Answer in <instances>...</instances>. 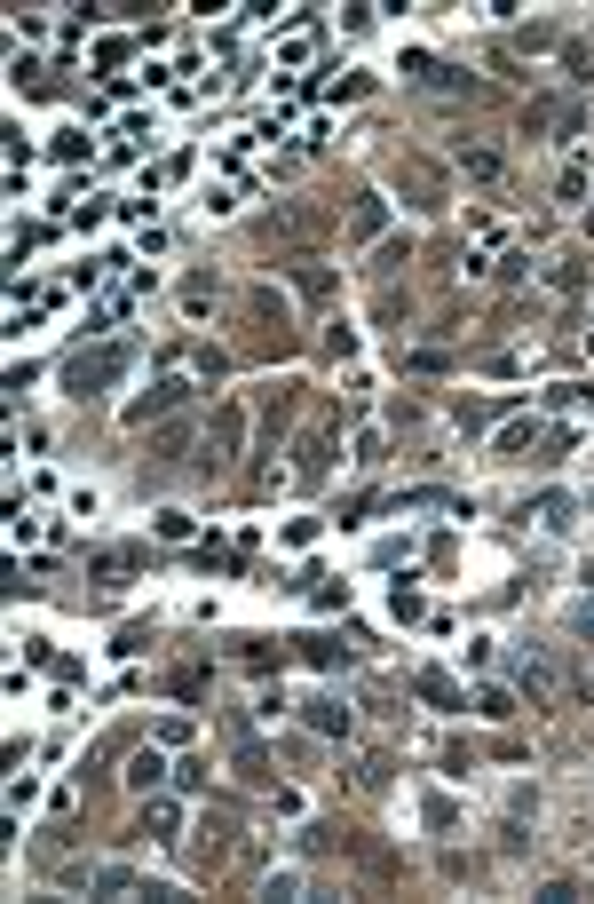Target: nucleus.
<instances>
[{
    "mask_svg": "<svg viewBox=\"0 0 594 904\" xmlns=\"http://www.w3.org/2000/svg\"><path fill=\"white\" fill-rule=\"evenodd\" d=\"M206 302H214V278H191V286H183V310H191V318H198Z\"/></svg>",
    "mask_w": 594,
    "mask_h": 904,
    "instance_id": "obj_18",
    "label": "nucleus"
},
{
    "mask_svg": "<svg viewBox=\"0 0 594 904\" xmlns=\"http://www.w3.org/2000/svg\"><path fill=\"white\" fill-rule=\"evenodd\" d=\"M325 460H333L325 437H301V476H325Z\"/></svg>",
    "mask_w": 594,
    "mask_h": 904,
    "instance_id": "obj_14",
    "label": "nucleus"
},
{
    "mask_svg": "<svg viewBox=\"0 0 594 904\" xmlns=\"http://www.w3.org/2000/svg\"><path fill=\"white\" fill-rule=\"evenodd\" d=\"M143 833H159V841H175V801H151V817H143Z\"/></svg>",
    "mask_w": 594,
    "mask_h": 904,
    "instance_id": "obj_12",
    "label": "nucleus"
},
{
    "mask_svg": "<svg viewBox=\"0 0 594 904\" xmlns=\"http://www.w3.org/2000/svg\"><path fill=\"white\" fill-rule=\"evenodd\" d=\"M531 437H539L531 421H507V429H499V460H523V445H531Z\"/></svg>",
    "mask_w": 594,
    "mask_h": 904,
    "instance_id": "obj_10",
    "label": "nucleus"
},
{
    "mask_svg": "<svg viewBox=\"0 0 594 904\" xmlns=\"http://www.w3.org/2000/svg\"><path fill=\"white\" fill-rule=\"evenodd\" d=\"M420 698H436V706H460V682H452V675H436V667H428V675H420Z\"/></svg>",
    "mask_w": 594,
    "mask_h": 904,
    "instance_id": "obj_11",
    "label": "nucleus"
},
{
    "mask_svg": "<svg viewBox=\"0 0 594 904\" xmlns=\"http://www.w3.org/2000/svg\"><path fill=\"white\" fill-rule=\"evenodd\" d=\"M96 889H103V897H127V889H135V873H127V865H103Z\"/></svg>",
    "mask_w": 594,
    "mask_h": 904,
    "instance_id": "obj_13",
    "label": "nucleus"
},
{
    "mask_svg": "<svg viewBox=\"0 0 594 904\" xmlns=\"http://www.w3.org/2000/svg\"><path fill=\"white\" fill-rule=\"evenodd\" d=\"M381 230H389V199H381V191H365V199L349 207V238L365 246V238H381Z\"/></svg>",
    "mask_w": 594,
    "mask_h": 904,
    "instance_id": "obj_4",
    "label": "nucleus"
},
{
    "mask_svg": "<svg viewBox=\"0 0 594 904\" xmlns=\"http://www.w3.org/2000/svg\"><path fill=\"white\" fill-rule=\"evenodd\" d=\"M238 437H246V413H238V405H222V413H214V437H206V452H214V460H230V452H238Z\"/></svg>",
    "mask_w": 594,
    "mask_h": 904,
    "instance_id": "obj_5",
    "label": "nucleus"
},
{
    "mask_svg": "<svg viewBox=\"0 0 594 904\" xmlns=\"http://www.w3.org/2000/svg\"><path fill=\"white\" fill-rule=\"evenodd\" d=\"M183 397H191V381H175V373H167V381H159V389H151V397H135V405H127V421H135V429H143V421H159V413H175V405H183Z\"/></svg>",
    "mask_w": 594,
    "mask_h": 904,
    "instance_id": "obj_2",
    "label": "nucleus"
},
{
    "mask_svg": "<svg viewBox=\"0 0 594 904\" xmlns=\"http://www.w3.org/2000/svg\"><path fill=\"white\" fill-rule=\"evenodd\" d=\"M381 460H389V445H381V429H365V437H357V468H381Z\"/></svg>",
    "mask_w": 594,
    "mask_h": 904,
    "instance_id": "obj_15",
    "label": "nucleus"
},
{
    "mask_svg": "<svg viewBox=\"0 0 594 904\" xmlns=\"http://www.w3.org/2000/svg\"><path fill=\"white\" fill-rule=\"evenodd\" d=\"M587 579H594V571H587Z\"/></svg>",
    "mask_w": 594,
    "mask_h": 904,
    "instance_id": "obj_20",
    "label": "nucleus"
},
{
    "mask_svg": "<svg viewBox=\"0 0 594 904\" xmlns=\"http://www.w3.org/2000/svg\"><path fill=\"white\" fill-rule=\"evenodd\" d=\"M579 635H587V643H594V603H587V611H579Z\"/></svg>",
    "mask_w": 594,
    "mask_h": 904,
    "instance_id": "obj_19",
    "label": "nucleus"
},
{
    "mask_svg": "<svg viewBox=\"0 0 594 904\" xmlns=\"http://www.w3.org/2000/svg\"><path fill=\"white\" fill-rule=\"evenodd\" d=\"M460 167H468L476 183H499V175H507V159H499V151H484V143H460Z\"/></svg>",
    "mask_w": 594,
    "mask_h": 904,
    "instance_id": "obj_7",
    "label": "nucleus"
},
{
    "mask_svg": "<svg viewBox=\"0 0 594 904\" xmlns=\"http://www.w3.org/2000/svg\"><path fill=\"white\" fill-rule=\"evenodd\" d=\"M523 690L547 706V698H555V667H547V659H523Z\"/></svg>",
    "mask_w": 594,
    "mask_h": 904,
    "instance_id": "obj_9",
    "label": "nucleus"
},
{
    "mask_svg": "<svg viewBox=\"0 0 594 904\" xmlns=\"http://www.w3.org/2000/svg\"><path fill=\"white\" fill-rule=\"evenodd\" d=\"M476 714H492V722H507V714H515V698H507V690H484V698H476Z\"/></svg>",
    "mask_w": 594,
    "mask_h": 904,
    "instance_id": "obj_17",
    "label": "nucleus"
},
{
    "mask_svg": "<svg viewBox=\"0 0 594 904\" xmlns=\"http://www.w3.org/2000/svg\"><path fill=\"white\" fill-rule=\"evenodd\" d=\"M191 421H167V429H159V437H151V452H159V460H183V452H191Z\"/></svg>",
    "mask_w": 594,
    "mask_h": 904,
    "instance_id": "obj_8",
    "label": "nucleus"
},
{
    "mask_svg": "<svg viewBox=\"0 0 594 904\" xmlns=\"http://www.w3.org/2000/svg\"><path fill=\"white\" fill-rule=\"evenodd\" d=\"M127 786H135V793H159V786H167V762H159V746H143V754H135Z\"/></svg>",
    "mask_w": 594,
    "mask_h": 904,
    "instance_id": "obj_6",
    "label": "nucleus"
},
{
    "mask_svg": "<svg viewBox=\"0 0 594 904\" xmlns=\"http://www.w3.org/2000/svg\"><path fill=\"white\" fill-rule=\"evenodd\" d=\"M127 365H135V349H127V341H103V349H80V357L64 365V389H72V397H96L103 381H119Z\"/></svg>",
    "mask_w": 594,
    "mask_h": 904,
    "instance_id": "obj_1",
    "label": "nucleus"
},
{
    "mask_svg": "<svg viewBox=\"0 0 594 904\" xmlns=\"http://www.w3.org/2000/svg\"><path fill=\"white\" fill-rule=\"evenodd\" d=\"M301 722H309L317 738H349V722H357V714H349L341 698H309V706H301Z\"/></svg>",
    "mask_w": 594,
    "mask_h": 904,
    "instance_id": "obj_3",
    "label": "nucleus"
},
{
    "mask_svg": "<svg viewBox=\"0 0 594 904\" xmlns=\"http://www.w3.org/2000/svg\"><path fill=\"white\" fill-rule=\"evenodd\" d=\"M317 611H349V579H325L317 587Z\"/></svg>",
    "mask_w": 594,
    "mask_h": 904,
    "instance_id": "obj_16",
    "label": "nucleus"
}]
</instances>
